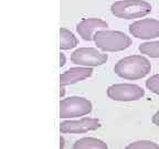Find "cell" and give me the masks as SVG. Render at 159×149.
Masks as SVG:
<instances>
[{"label":"cell","instance_id":"obj_1","mask_svg":"<svg viewBox=\"0 0 159 149\" xmlns=\"http://www.w3.org/2000/svg\"><path fill=\"white\" fill-rule=\"evenodd\" d=\"M152 64L143 55H129L123 57L115 64L114 72L117 76L129 81H136L149 74Z\"/></svg>","mask_w":159,"mask_h":149},{"label":"cell","instance_id":"obj_2","mask_svg":"<svg viewBox=\"0 0 159 149\" xmlns=\"http://www.w3.org/2000/svg\"><path fill=\"white\" fill-rule=\"evenodd\" d=\"M93 41L97 49L102 50L103 52H119L132 45V39L124 32L107 29L97 31Z\"/></svg>","mask_w":159,"mask_h":149},{"label":"cell","instance_id":"obj_3","mask_svg":"<svg viewBox=\"0 0 159 149\" xmlns=\"http://www.w3.org/2000/svg\"><path fill=\"white\" fill-rule=\"evenodd\" d=\"M152 5L145 0H120L111 6L113 16L125 20L139 19L152 12Z\"/></svg>","mask_w":159,"mask_h":149},{"label":"cell","instance_id":"obj_4","mask_svg":"<svg viewBox=\"0 0 159 149\" xmlns=\"http://www.w3.org/2000/svg\"><path fill=\"white\" fill-rule=\"evenodd\" d=\"M93 105L87 98L80 96H71L60 102V117L75 118L85 116L92 112Z\"/></svg>","mask_w":159,"mask_h":149},{"label":"cell","instance_id":"obj_5","mask_svg":"<svg viewBox=\"0 0 159 149\" xmlns=\"http://www.w3.org/2000/svg\"><path fill=\"white\" fill-rule=\"evenodd\" d=\"M107 96L117 102H133L145 96V89L136 84H113L107 88Z\"/></svg>","mask_w":159,"mask_h":149},{"label":"cell","instance_id":"obj_6","mask_svg":"<svg viewBox=\"0 0 159 149\" xmlns=\"http://www.w3.org/2000/svg\"><path fill=\"white\" fill-rule=\"evenodd\" d=\"M107 59V54L95 47H80L71 54V62L80 66H101L106 63Z\"/></svg>","mask_w":159,"mask_h":149},{"label":"cell","instance_id":"obj_7","mask_svg":"<svg viewBox=\"0 0 159 149\" xmlns=\"http://www.w3.org/2000/svg\"><path fill=\"white\" fill-rule=\"evenodd\" d=\"M129 33L143 40L156 39L159 37V20L143 19L129 25Z\"/></svg>","mask_w":159,"mask_h":149},{"label":"cell","instance_id":"obj_8","mask_svg":"<svg viewBox=\"0 0 159 149\" xmlns=\"http://www.w3.org/2000/svg\"><path fill=\"white\" fill-rule=\"evenodd\" d=\"M101 127V123L97 118L83 117L77 120H64L60 124V132L62 134H84L93 132Z\"/></svg>","mask_w":159,"mask_h":149},{"label":"cell","instance_id":"obj_9","mask_svg":"<svg viewBox=\"0 0 159 149\" xmlns=\"http://www.w3.org/2000/svg\"><path fill=\"white\" fill-rule=\"evenodd\" d=\"M108 28L106 21L98 18H87L83 19L76 25V32L85 41H93L94 35L99 30H105Z\"/></svg>","mask_w":159,"mask_h":149},{"label":"cell","instance_id":"obj_10","mask_svg":"<svg viewBox=\"0 0 159 149\" xmlns=\"http://www.w3.org/2000/svg\"><path fill=\"white\" fill-rule=\"evenodd\" d=\"M93 74V69L89 66L71 67L60 75V86H67L91 77Z\"/></svg>","mask_w":159,"mask_h":149},{"label":"cell","instance_id":"obj_11","mask_svg":"<svg viewBox=\"0 0 159 149\" xmlns=\"http://www.w3.org/2000/svg\"><path fill=\"white\" fill-rule=\"evenodd\" d=\"M74 149H106L107 145L101 139L94 137H84L77 139L73 144Z\"/></svg>","mask_w":159,"mask_h":149},{"label":"cell","instance_id":"obj_12","mask_svg":"<svg viewBox=\"0 0 159 149\" xmlns=\"http://www.w3.org/2000/svg\"><path fill=\"white\" fill-rule=\"evenodd\" d=\"M77 39L70 30L65 28L60 29V49L71 50L77 45Z\"/></svg>","mask_w":159,"mask_h":149},{"label":"cell","instance_id":"obj_13","mask_svg":"<svg viewBox=\"0 0 159 149\" xmlns=\"http://www.w3.org/2000/svg\"><path fill=\"white\" fill-rule=\"evenodd\" d=\"M138 50L142 54L148 55V56L155 57V59H158L159 57V41L145 42L139 45Z\"/></svg>","mask_w":159,"mask_h":149},{"label":"cell","instance_id":"obj_14","mask_svg":"<svg viewBox=\"0 0 159 149\" xmlns=\"http://www.w3.org/2000/svg\"><path fill=\"white\" fill-rule=\"evenodd\" d=\"M128 149H159V145L150 140H138L129 144Z\"/></svg>","mask_w":159,"mask_h":149},{"label":"cell","instance_id":"obj_15","mask_svg":"<svg viewBox=\"0 0 159 149\" xmlns=\"http://www.w3.org/2000/svg\"><path fill=\"white\" fill-rule=\"evenodd\" d=\"M146 87L152 93L159 95V74H155L149 77L146 81Z\"/></svg>","mask_w":159,"mask_h":149},{"label":"cell","instance_id":"obj_16","mask_svg":"<svg viewBox=\"0 0 159 149\" xmlns=\"http://www.w3.org/2000/svg\"><path fill=\"white\" fill-rule=\"evenodd\" d=\"M152 122L154 125H156V126H159V111L157 113H155V115L152 116Z\"/></svg>","mask_w":159,"mask_h":149},{"label":"cell","instance_id":"obj_17","mask_svg":"<svg viewBox=\"0 0 159 149\" xmlns=\"http://www.w3.org/2000/svg\"><path fill=\"white\" fill-rule=\"evenodd\" d=\"M65 63H66V57L63 53H60V66H64Z\"/></svg>","mask_w":159,"mask_h":149},{"label":"cell","instance_id":"obj_18","mask_svg":"<svg viewBox=\"0 0 159 149\" xmlns=\"http://www.w3.org/2000/svg\"><path fill=\"white\" fill-rule=\"evenodd\" d=\"M60 87H61V88H60V89H61V91H60V96L63 97V96H64V94H65V88H64L65 86H60Z\"/></svg>","mask_w":159,"mask_h":149},{"label":"cell","instance_id":"obj_19","mask_svg":"<svg viewBox=\"0 0 159 149\" xmlns=\"http://www.w3.org/2000/svg\"><path fill=\"white\" fill-rule=\"evenodd\" d=\"M60 140H61V145H60V147L62 148V147H64V138H63V137L61 136V138H60Z\"/></svg>","mask_w":159,"mask_h":149}]
</instances>
